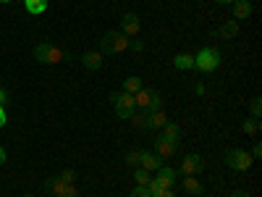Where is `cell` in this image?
<instances>
[{
  "instance_id": "cell-31",
  "label": "cell",
  "mask_w": 262,
  "mask_h": 197,
  "mask_svg": "<svg viewBox=\"0 0 262 197\" xmlns=\"http://www.w3.org/2000/svg\"><path fill=\"white\" fill-rule=\"evenodd\" d=\"M152 197H176V192H173V189H158Z\"/></svg>"
},
{
  "instance_id": "cell-6",
  "label": "cell",
  "mask_w": 262,
  "mask_h": 197,
  "mask_svg": "<svg viewBox=\"0 0 262 197\" xmlns=\"http://www.w3.org/2000/svg\"><path fill=\"white\" fill-rule=\"evenodd\" d=\"M205 168V158L202 155H196V152H191V155H186L184 161H181V168H179V173H184V176H196Z\"/></svg>"
},
{
  "instance_id": "cell-11",
  "label": "cell",
  "mask_w": 262,
  "mask_h": 197,
  "mask_svg": "<svg viewBox=\"0 0 262 197\" xmlns=\"http://www.w3.org/2000/svg\"><path fill=\"white\" fill-rule=\"evenodd\" d=\"M163 166V161L155 155V152H147V150H142V161H139V168H144V171H158Z\"/></svg>"
},
{
  "instance_id": "cell-5",
  "label": "cell",
  "mask_w": 262,
  "mask_h": 197,
  "mask_svg": "<svg viewBox=\"0 0 262 197\" xmlns=\"http://www.w3.org/2000/svg\"><path fill=\"white\" fill-rule=\"evenodd\" d=\"M252 155L247 150H238V147H233V150H228L226 152V163L233 168V171H249V166H252Z\"/></svg>"
},
{
  "instance_id": "cell-24",
  "label": "cell",
  "mask_w": 262,
  "mask_h": 197,
  "mask_svg": "<svg viewBox=\"0 0 262 197\" xmlns=\"http://www.w3.org/2000/svg\"><path fill=\"white\" fill-rule=\"evenodd\" d=\"M134 179H137V184H139V187H147V184L152 182L149 171H144V168H139V166L134 168Z\"/></svg>"
},
{
  "instance_id": "cell-32",
  "label": "cell",
  "mask_w": 262,
  "mask_h": 197,
  "mask_svg": "<svg viewBox=\"0 0 262 197\" xmlns=\"http://www.w3.org/2000/svg\"><path fill=\"white\" fill-rule=\"evenodd\" d=\"M252 158H262V145H254V150H252Z\"/></svg>"
},
{
  "instance_id": "cell-30",
  "label": "cell",
  "mask_w": 262,
  "mask_h": 197,
  "mask_svg": "<svg viewBox=\"0 0 262 197\" xmlns=\"http://www.w3.org/2000/svg\"><path fill=\"white\" fill-rule=\"evenodd\" d=\"M128 197H152V194L147 192V187H134L128 192Z\"/></svg>"
},
{
  "instance_id": "cell-12",
  "label": "cell",
  "mask_w": 262,
  "mask_h": 197,
  "mask_svg": "<svg viewBox=\"0 0 262 197\" xmlns=\"http://www.w3.org/2000/svg\"><path fill=\"white\" fill-rule=\"evenodd\" d=\"M252 16V3L249 0H236L233 3V21H244Z\"/></svg>"
},
{
  "instance_id": "cell-18",
  "label": "cell",
  "mask_w": 262,
  "mask_h": 197,
  "mask_svg": "<svg viewBox=\"0 0 262 197\" xmlns=\"http://www.w3.org/2000/svg\"><path fill=\"white\" fill-rule=\"evenodd\" d=\"M173 66H176L179 71H189V69H194V55H189V53H179L176 58H173Z\"/></svg>"
},
{
  "instance_id": "cell-37",
  "label": "cell",
  "mask_w": 262,
  "mask_h": 197,
  "mask_svg": "<svg viewBox=\"0 0 262 197\" xmlns=\"http://www.w3.org/2000/svg\"><path fill=\"white\" fill-rule=\"evenodd\" d=\"M231 197H249V194H247V192H244V189H236V192H233V194H231Z\"/></svg>"
},
{
  "instance_id": "cell-2",
  "label": "cell",
  "mask_w": 262,
  "mask_h": 197,
  "mask_svg": "<svg viewBox=\"0 0 262 197\" xmlns=\"http://www.w3.org/2000/svg\"><path fill=\"white\" fill-rule=\"evenodd\" d=\"M221 66V50L217 48H202L194 55V69H200L202 74H210Z\"/></svg>"
},
{
  "instance_id": "cell-36",
  "label": "cell",
  "mask_w": 262,
  "mask_h": 197,
  "mask_svg": "<svg viewBox=\"0 0 262 197\" xmlns=\"http://www.w3.org/2000/svg\"><path fill=\"white\" fill-rule=\"evenodd\" d=\"M215 3H217V6H233L236 0H215Z\"/></svg>"
},
{
  "instance_id": "cell-40",
  "label": "cell",
  "mask_w": 262,
  "mask_h": 197,
  "mask_svg": "<svg viewBox=\"0 0 262 197\" xmlns=\"http://www.w3.org/2000/svg\"><path fill=\"white\" fill-rule=\"evenodd\" d=\"M3 111H6V108H3V105H0V113H3Z\"/></svg>"
},
{
  "instance_id": "cell-39",
  "label": "cell",
  "mask_w": 262,
  "mask_h": 197,
  "mask_svg": "<svg viewBox=\"0 0 262 197\" xmlns=\"http://www.w3.org/2000/svg\"><path fill=\"white\" fill-rule=\"evenodd\" d=\"M24 197H37V194H32V192H27V194H24Z\"/></svg>"
},
{
  "instance_id": "cell-35",
  "label": "cell",
  "mask_w": 262,
  "mask_h": 197,
  "mask_svg": "<svg viewBox=\"0 0 262 197\" xmlns=\"http://www.w3.org/2000/svg\"><path fill=\"white\" fill-rule=\"evenodd\" d=\"M6 121H8V113L3 111V113H0V129H3V126H6Z\"/></svg>"
},
{
  "instance_id": "cell-7",
  "label": "cell",
  "mask_w": 262,
  "mask_h": 197,
  "mask_svg": "<svg viewBox=\"0 0 262 197\" xmlns=\"http://www.w3.org/2000/svg\"><path fill=\"white\" fill-rule=\"evenodd\" d=\"M176 176H179V173L173 171V168H168V166H160V168H158V176L152 179V184H158L160 189H170L173 184H176Z\"/></svg>"
},
{
  "instance_id": "cell-38",
  "label": "cell",
  "mask_w": 262,
  "mask_h": 197,
  "mask_svg": "<svg viewBox=\"0 0 262 197\" xmlns=\"http://www.w3.org/2000/svg\"><path fill=\"white\" fill-rule=\"evenodd\" d=\"M3 163H6V150L0 147V166H3Z\"/></svg>"
},
{
  "instance_id": "cell-13",
  "label": "cell",
  "mask_w": 262,
  "mask_h": 197,
  "mask_svg": "<svg viewBox=\"0 0 262 197\" xmlns=\"http://www.w3.org/2000/svg\"><path fill=\"white\" fill-rule=\"evenodd\" d=\"M45 189H48L53 197H66V192L71 189V184H66V182H60V179H48V182H45Z\"/></svg>"
},
{
  "instance_id": "cell-10",
  "label": "cell",
  "mask_w": 262,
  "mask_h": 197,
  "mask_svg": "<svg viewBox=\"0 0 262 197\" xmlns=\"http://www.w3.org/2000/svg\"><path fill=\"white\" fill-rule=\"evenodd\" d=\"M212 34H215V37H221V40L236 37V34H238V21H233V18H231V21H223V24L217 27V29H215Z\"/></svg>"
},
{
  "instance_id": "cell-16",
  "label": "cell",
  "mask_w": 262,
  "mask_h": 197,
  "mask_svg": "<svg viewBox=\"0 0 262 197\" xmlns=\"http://www.w3.org/2000/svg\"><path fill=\"white\" fill-rule=\"evenodd\" d=\"M149 100H152V90H147V87H142V90L134 92V105L142 108V111H147V108H149Z\"/></svg>"
},
{
  "instance_id": "cell-22",
  "label": "cell",
  "mask_w": 262,
  "mask_h": 197,
  "mask_svg": "<svg viewBox=\"0 0 262 197\" xmlns=\"http://www.w3.org/2000/svg\"><path fill=\"white\" fill-rule=\"evenodd\" d=\"M128 121H134L137 129H149V111H142V113H131Z\"/></svg>"
},
{
  "instance_id": "cell-4",
  "label": "cell",
  "mask_w": 262,
  "mask_h": 197,
  "mask_svg": "<svg viewBox=\"0 0 262 197\" xmlns=\"http://www.w3.org/2000/svg\"><path fill=\"white\" fill-rule=\"evenodd\" d=\"M34 58L39 63H60L66 55L58 45H53V42H39V45L34 48Z\"/></svg>"
},
{
  "instance_id": "cell-25",
  "label": "cell",
  "mask_w": 262,
  "mask_h": 197,
  "mask_svg": "<svg viewBox=\"0 0 262 197\" xmlns=\"http://www.w3.org/2000/svg\"><path fill=\"white\" fill-rule=\"evenodd\" d=\"M163 105H165L163 95H160L158 90H152V100H149V108H147V111H163Z\"/></svg>"
},
{
  "instance_id": "cell-26",
  "label": "cell",
  "mask_w": 262,
  "mask_h": 197,
  "mask_svg": "<svg viewBox=\"0 0 262 197\" xmlns=\"http://www.w3.org/2000/svg\"><path fill=\"white\" fill-rule=\"evenodd\" d=\"M58 179L66 182V184H74V182H76V171H74V168H66V171H60Z\"/></svg>"
},
{
  "instance_id": "cell-33",
  "label": "cell",
  "mask_w": 262,
  "mask_h": 197,
  "mask_svg": "<svg viewBox=\"0 0 262 197\" xmlns=\"http://www.w3.org/2000/svg\"><path fill=\"white\" fill-rule=\"evenodd\" d=\"M66 197H81V194H79V189H76V187L71 184V189H69V192H66Z\"/></svg>"
},
{
  "instance_id": "cell-8",
  "label": "cell",
  "mask_w": 262,
  "mask_h": 197,
  "mask_svg": "<svg viewBox=\"0 0 262 197\" xmlns=\"http://www.w3.org/2000/svg\"><path fill=\"white\" fill-rule=\"evenodd\" d=\"M121 32H123L126 37H137V34L142 32L139 16H137V13H126V16H121Z\"/></svg>"
},
{
  "instance_id": "cell-9",
  "label": "cell",
  "mask_w": 262,
  "mask_h": 197,
  "mask_svg": "<svg viewBox=\"0 0 262 197\" xmlns=\"http://www.w3.org/2000/svg\"><path fill=\"white\" fill-rule=\"evenodd\" d=\"M176 147H179L176 142H168V140H163V137H160V140L155 142V155H158L160 161H168V158L176 155Z\"/></svg>"
},
{
  "instance_id": "cell-41",
  "label": "cell",
  "mask_w": 262,
  "mask_h": 197,
  "mask_svg": "<svg viewBox=\"0 0 262 197\" xmlns=\"http://www.w3.org/2000/svg\"><path fill=\"white\" fill-rule=\"evenodd\" d=\"M0 3H11V0H0Z\"/></svg>"
},
{
  "instance_id": "cell-20",
  "label": "cell",
  "mask_w": 262,
  "mask_h": 197,
  "mask_svg": "<svg viewBox=\"0 0 262 197\" xmlns=\"http://www.w3.org/2000/svg\"><path fill=\"white\" fill-rule=\"evenodd\" d=\"M168 124L165 111H149V129H163Z\"/></svg>"
},
{
  "instance_id": "cell-17",
  "label": "cell",
  "mask_w": 262,
  "mask_h": 197,
  "mask_svg": "<svg viewBox=\"0 0 262 197\" xmlns=\"http://www.w3.org/2000/svg\"><path fill=\"white\" fill-rule=\"evenodd\" d=\"M184 189L189 192V194H202L205 192V184L200 182V179H196V176H184Z\"/></svg>"
},
{
  "instance_id": "cell-14",
  "label": "cell",
  "mask_w": 262,
  "mask_h": 197,
  "mask_svg": "<svg viewBox=\"0 0 262 197\" xmlns=\"http://www.w3.org/2000/svg\"><path fill=\"white\" fill-rule=\"evenodd\" d=\"M81 63H84L90 71H97L100 66H102V53H100V50H90V53H84V55H81Z\"/></svg>"
},
{
  "instance_id": "cell-1",
  "label": "cell",
  "mask_w": 262,
  "mask_h": 197,
  "mask_svg": "<svg viewBox=\"0 0 262 197\" xmlns=\"http://www.w3.org/2000/svg\"><path fill=\"white\" fill-rule=\"evenodd\" d=\"M128 40L123 32H107L102 40H100V53L102 55H113V53H126L128 50Z\"/></svg>"
},
{
  "instance_id": "cell-19",
  "label": "cell",
  "mask_w": 262,
  "mask_h": 197,
  "mask_svg": "<svg viewBox=\"0 0 262 197\" xmlns=\"http://www.w3.org/2000/svg\"><path fill=\"white\" fill-rule=\"evenodd\" d=\"M24 8H27V13L39 16V13L48 11V0H24Z\"/></svg>"
},
{
  "instance_id": "cell-28",
  "label": "cell",
  "mask_w": 262,
  "mask_h": 197,
  "mask_svg": "<svg viewBox=\"0 0 262 197\" xmlns=\"http://www.w3.org/2000/svg\"><path fill=\"white\" fill-rule=\"evenodd\" d=\"M128 50L142 53V50H144V40H139V37H131V40H128Z\"/></svg>"
},
{
  "instance_id": "cell-23",
  "label": "cell",
  "mask_w": 262,
  "mask_h": 197,
  "mask_svg": "<svg viewBox=\"0 0 262 197\" xmlns=\"http://www.w3.org/2000/svg\"><path fill=\"white\" fill-rule=\"evenodd\" d=\"M137 90H142V79H139V76H128V79H123V92L134 95Z\"/></svg>"
},
{
  "instance_id": "cell-3",
  "label": "cell",
  "mask_w": 262,
  "mask_h": 197,
  "mask_svg": "<svg viewBox=\"0 0 262 197\" xmlns=\"http://www.w3.org/2000/svg\"><path fill=\"white\" fill-rule=\"evenodd\" d=\"M111 100H113V108H116V116L118 119H123V121H128L131 119V113H134V95H128V92H113L111 95Z\"/></svg>"
},
{
  "instance_id": "cell-27",
  "label": "cell",
  "mask_w": 262,
  "mask_h": 197,
  "mask_svg": "<svg viewBox=\"0 0 262 197\" xmlns=\"http://www.w3.org/2000/svg\"><path fill=\"white\" fill-rule=\"evenodd\" d=\"M139 161H142V150H131L128 155H126V163H128V166H134V168L139 166Z\"/></svg>"
},
{
  "instance_id": "cell-15",
  "label": "cell",
  "mask_w": 262,
  "mask_h": 197,
  "mask_svg": "<svg viewBox=\"0 0 262 197\" xmlns=\"http://www.w3.org/2000/svg\"><path fill=\"white\" fill-rule=\"evenodd\" d=\"M163 140H168V142H181V126L179 124H173V121H168L165 126H163Z\"/></svg>"
},
{
  "instance_id": "cell-34",
  "label": "cell",
  "mask_w": 262,
  "mask_h": 197,
  "mask_svg": "<svg viewBox=\"0 0 262 197\" xmlns=\"http://www.w3.org/2000/svg\"><path fill=\"white\" fill-rule=\"evenodd\" d=\"M8 103V95H6V90H0V105H6Z\"/></svg>"
},
{
  "instance_id": "cell-21",
  "label": "cell",
  "mask_w": 262,
  "mask_h": 197,
  "mask_svg": "<svg viewBox=\"0 0 262 197\" xmlns=\"http://www.w3.org/2000/svg\"><path fill=\"white\" fill-rule=\"evenodd\" d=\"M259 129H262L259 119H247V121L242 124V131H244V134H249V137H257V134H259Z\"/></svg>"
},
{
  "instance_id": "cell-29",
  "label": "cell",
  "mask_w": 262,
  "mask_h": 197,
  "mask_svg": "<svg viewBox=\"0 0 262 197\" xmlns=\"http://www.w3.org/2000/svg\"><path fill=\"white\" fill-rule=\"evenodd\" d=\"M249 111H252V119H259V113H262V103H259V97H254V100H252Z\"/></svg>"
}]
</instances>
